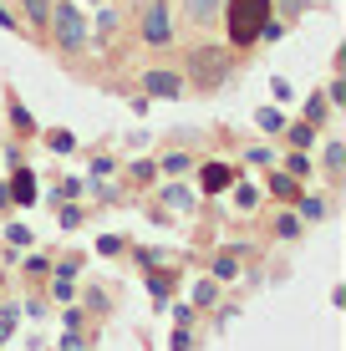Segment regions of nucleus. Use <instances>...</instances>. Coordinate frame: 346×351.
Returning a JSON list of instances; mask_svg holds the SVG:
<instances>
[{"mask_svg": "<svg viewBox=\"0 0 346 351\" xmlns=\"http://www.w3.org/2000/svg\"><path fill=\"white\" fill-rule=\"evenodd\" d=\"M270 10H275L270 0H224V26H230V41H234V46L260 41Z\"/></svg>", "mask_w": 346, "mask_h": 351, "instance_id": "obj_1", "label": "nucleus"}, {"mask_svg": "<svg viewBox=\"0 0 346 351\" xmlns=\"http://www.w3.org/2000/svg\"><path fill=\"white\" fill-rule=\"evenodd\" d=\"M224 77H230V51H224V46H194V51H188V82L219 87Z\"/></svg>", "mask_w": 346, "mask_h": 351, "instance_id": "obj_2", "label": "nucleus"}, {"mask_svg": "<svg viewBox=\"0 0 346 351\" xmlns=\"http://www.w3.org/2000/svg\"><path fill=\"white\" fill-rule=\"evenodd\" d=\"M51 31H56V46L62 51H82L87 46V21H82V10L71 5V0H62V5H51Z\"/></svg>", "mask_w": 346, "mask_h": 351, "instance_id": "obj_3", "label": "nucleus"}, {"mask_svg": "<svg viewBox=\"0 0 346 351\" xmlns=\"http://www.w3.org/2000/svg\"><path fill=\"white\" fill-rule=\"evenodd\" d=\"M143 41H148V46H173L169 0H148V5H143Z\"/></svg>", "mask_w": 346, "mask_h": 351, "instance_id": "obj_4", "label": "nucleus"}, {"mask_svg": "<svg viewBox=\"0 0 346 351\" xmlns=\"http://www.w3.org/2000/svg\"><path fill=\"white\" fill-rule=\"evenodd\" d=\"M143 92H153V97H184V77H178V71H148V77H143Z\"/></svg>", "mask_w": 346, "mask_h": 351, "instance_id": "obj_5", "label": "nucleus"}, {"mask_svg": "<svg viewBox=\"0 0 346 351\" xmlns=\"http://www.w3.org/2000/svg\"><path fill=\"white\" fill-rule=\"evenodd\" d=\"M184 5V16L194 21V26H214V21L224 16V0H178Z\"/></svg>", "mask_w": 346, "mask_h": 351, "instance_id": "obj_6", "label": "nucleus"}, {"mask_svg": "<svg viewBox=\"0 0 346 351\" xmlns=\"http://www.w3.org/2000/svg\"><path fill=\"white\" fill-rule=\"evenodd\" d=\"M230 184H234V168H224V163L204 168V189H230Z\"/></svg>", "mask_w": 346, "mask_h": 351, "instance_id": "obj_7", "label": "nucleus"}, {"mask_svg": "<svg viewBox=\"0 0 346 351\" xmlns=\"http://www.w3.org/2000/svg\"><path fill=\"white\" fill-rule=\"evenodd\" d=\"M21 10H26L31 26H46V16H51V0H21Z\"/></svg>", "mask_w": 346, "mask_h": 351, "instance_id": "obj_8", "label": "nucleus"}, {"mask_svg": "<svg viewBox=\"0 0 346 351\" xmlns=\"http://www.w3.org/2000/svg\"><path fill=\"white\" fill-rule=\"evenodd\" d=\"M163 204H169V209H188V204H194V193H188V189H163Z\"/></svg>", "mask_w": 346, "mask_h": 351, "instance_id": "obj_9", "label": "nucleus"}, {"mask_svg": "<svg viewBox=\"0 0 346 351\" xmlns=\"http://www.w3.org/2000/svg\"><path fill=\"white\" fill-rule=\"evenodd\" d=\"M16 199H21V204H31V199H36V178L26 173V168L16 173Z\"/></svg>", "mask_w": 346, "mask_h": 351, "instance_id": "obj_10", "label": "nucleus"}, {"mask_svg": "<svg viewBox=\"0 0 346 351\" xmlns=\"http://www.w3.org/2000/svg\"><path fill=\"white\" fill-rule=\"evenodd\" d=\"M291 143H295V148H311V143H316V128H311V123L291 128Z\"/></svg>", "mask_w": 346, "mask_h": 351, "instance_id": "obj_11", "label": "nucleus"}, {"mask_svg": "<svg viewBox=\"0 0 346 351\" xmlns=\"http://www.w3.org/2000/svg\"><path fill=\"white\" fill-rule=\"evenodd\" d=\"M270 5H280V16L291 21V16H301V10H306V0H270Z\"/></svg>", "mask_w": 346, "mask_h": 351, "instance_id": "obj_12", "label": "nucleus"}, {"mask_svg": "<svg viewBox=\"0 0 346 351\" xmlns=\"http://www.w3.org/2000/svg\"><path fill=\"white\" fill-rule=\"evenodd\" d=\"M341 158H346V148H341V143H331V148H326V168H341Z\"/></svg>", "mask_w": 346, "mask_h": 351, "instance_id": "obj_13", "label": "nucleus"}, {"mask_svg": "<svg viewBox=\"0 0 346 351\" xmlns=\"http://www.w3.org/2000/svg\"><path fill=\"white\" fill-rule=\"evenodd\" d=\"M285 168H291V173H295V178H306V173H311V163H306V158H301V153H295V158H291V163H285Z\"/></svg>", "mask_w": 346, "mask_h": 351, "instance_id": "obj_14", "label": "nucleus"}, {"mask_svg": "<svg viewBox=\"0 0 346 351\" xmlns=\"http://www.w3.org/2000/svg\"><path fill=\"white\" fill-rule=\"evenodd\" d=\"M301 214H306V219H321L326 209H321V199H306V204H301Z\"/></svg>", "mask_w": 346, "mask_h": 351, "instance_id": "obj_15", "label": "nucleus"}, {"mask_svg": "<svg viewBox=\"0 0 346 351\" xmlns=\"http://www.w3.org/2000/svg\"><path fill=\"white\" fill-rule=\"evenodd\" d=\"M163 168H169V173H184L188 158H184V153H173V158H163Z\"/></svg>", "mask_w": 346, "mask_h": 351, "instance_id": "obj_16", "label": "nucleus"}, {"mask_svg": "<svg viewBox=\"0 0 346 351\" xmlns=\"http://www.w3.org/2000/svg\"><path fill=\"white\" fill-rule=\"evenodd\" d=\"M0 26H16V16H10V10H0Z\"/></svg>", "mask_w": 346, "mask_h": 351, "instance_id": "obj_17", "label": "nucleus"}]
</instances>
